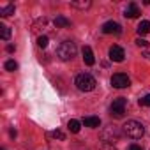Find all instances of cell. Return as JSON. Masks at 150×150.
Instances as JSON below:
<instances>
[{"mask_svg":"<svg viewBox=\"0 0 150 150\" xmlns=\"http://www.w3.org/2000/svg\"><path fill=\"white\" fill-rule=\"evenodd\" d=\"M76 51H78V48H76V44H74L72 41H64V42L57 48V55H58V58L64 60V62L72 60L74 57H76Z\"/></svg>","mask_w":150,"mask_h":150,"instance_id":"obj_1","label":"cell"},{"mask_svg":"<svg viewBox=\"0 0 150 150\" xmlns=\"http://www.w3.org/2000/svg\"><path fill=\"white\" fill-rule=\"evenodd\" d=\"M96 85H97L96 78L92 76V74H88V72H81V74L76 76V87L81 92H92L96 88Z\"/></svg>","mask_w":150,"mask_h":150,"instance_id":"obj_2","label":"cell"},{"mask_svg":"<svg viewBox=\"0 0 150 150\" xmlns=\"http://www.w3.org/2000/svg\"><path fill=\"white\" fill-rule=\"evenodd\" d=\"M124 134L129 136V138H132V139H139L145 134V127L138 120H127L124 124Z\"/></svg>","mask_w":150,"mask_h":150,"instance_id":"obj_3","label":"cell"},{"mask_svg":"<svg viewBox=\"0 0 150 150\" xmlns=\"http://www.w3.org/2000/svg\"><path fill=\"white\" fill-rule=\"evenodd\" d=\"M120 136H122V132H120V129H118V127H115V125H108V127L103 131V134H101L103 141H104V143H108V145H113L115 141H118V139H120Z\"/></svg>","mask_w":150,"mask_h":150,"instance_id":"obj_4","label":"cell"},{"mask_svg":"<svg viewBox=\"0 0 150 150\" xmlns=\"http://www.w3.org/2000/svg\"><path fill=\"white\" fill-rule=\"evenodd\" d=\"M125 106H127V101L124 99V97H118V99H115L113 103H111V115L115 117V118H122L124 117V113H125Z\"/></svg>","mask_w":150,"mask_h":150,"instance_id":"obj_5","label":"cell"},{"mask_svg":"<svg viewBox=\"0 0 150 150\" xmlns=\"http://www.w3.org/2000/svg\"><path fill=\"white\" fill-rule=\"evenodd\" d=\"M129 83L131 81L127 78V74H124V72H117L111 76V85L115 88H125V87H129Z\"/></svg>","mask_w":150,"mask_h":150,"instance_id":"obj_6","label":"cell"},{"mask_svg":"<svg viewBox=\"0 0 150 150\" xmlns=\"http://www.w3.org/2000/svg\"><path fill=\"white\" fill-rule=\"evenodd\" d=\"M110 58H111L113 62H124V58H125L124 48L118 46V44H113V46L110 48Z\"/></svg>","mask_w":150,"mask_h":150,"instance_id":"obj_7","label":"cell"},{"mask_svg":"<svg viewBox=\"0 0 150 150\" xmlns=\"http://www.w3.org/2000/svg\"><path fill=\"white\" fill-rule=\"evenodd\" d=\"M103 34H117V35H120L122 34V27L117 21H106L103 25Z\"/></svg>","mask_w":150,"mask_h":150,"instance_id":"obj_8","label":"cell"},{"mask_svg":"<svg viewBox=\"0 0 150 150\" xmlns=\"http://www.w3.org/2000/svg\"><path fill=\"white\" fill-rule=\"evenodd\" d=\"M83 62L87 65H94L96 64V57H94V51H92L90 46H85L83 48Z\"/></svg>","mask_w":150,"mask_h":150,"instance_id":"obj_9","label":"cell"},{"mask_svg":"<svg viewBox=\"0 0 150 150\" xmlns=\"http://www.w3.org/2000/svg\"><path fill=\"white\" fill-rule=\"evenodd\" d=\"M124 16H125V18H138V16H139V7H138L134 2H131V4L125 7Z\"/></svg>","mask_w":150,"mask_h":150,"instance_id":"obj_10","label":"cell"},{"mask_svg":"<svg viewBox=\"0 0 150 150\" xmlns=\"http://www.w3.org/2000/svg\"><path fill=\"white\" fill-rule=\"evenodd\" d=\"M83 125L85 127H99L101 125V118L99 117H85L83 118Z\"/></svg>","mask_w":150,"mask_h":150,"instance_id":"obj_11","label":"cell"},{"mask_svg":"<svg viewBox=\"0 0 150 150\" xmlns=\"http://www.w3.org/2000/svg\"><path fill=\"white\" fill-rule=\"evenodd\" d=\"M55 27L57 28H67V27H71V20H67L65 16H57L55 18Z\"/></svg>","mask_w":150,"mask_h":150,"instance_id":"obj_12","label":"cell"},{"mask_svg":"<svg viewBox=\"0 0 150 150\" xmlns=\"http://www.w3.org/2000/svg\"><path fill=\"white\" fill-rule=\"evenodd\" d=\"M14 11H16L14 4H7V6H4V7H0V16H2V18H7V16L14 14Z\"/></svg>","mask_w":150,"mask_h":150,"instance_id":"obj_13","label":"cell"},{"mask_svg":"<svg viewBox=\"0 0 150 150\" xmlns=\"http://www.w3.org/2000/svg\"><path fill=\"white\" fill-rule=\"evenodd\" d=\"M46 25H48V20H46V18H39V20H37V21L34 23L32 30H34V32H39L41 28L44 30V28H46Z\"/></svg>","mask_w":150,"mask_h":150,"instance_id":"obj_14","label":"cell"},{"mask_svg":"<svg viewBox=\"0 0 150 150\" xmlns=\"http://www.w3.org/2000/svg\"><path fill=\"white\" fill-rule=\"evenodd\" d=\"M138 34H139V35L150 34V21H141V23L138 25Z\"/></svg>","mask_w":150,"mask_h":150,"instance_id":"obj_15","label":"cell"},{"mask_svg":"<svg viewBox=\"0 0 150 150\" xmlns=\"http://www.w3.org/2000/svg\"><path fill=\"white\" fill-rule=\"evenodd\" d=\"M92 6L90 0H81V2H71V7H76V9H88Z\"/></svg>","mask_w":150,"mask_h":150,"instance_id":"obj_16","label":"cell"},{"mask_svg":"<svg viewBox=\"0 0 150 150\" xmlns=\"http://www.w3.org/2000/svg\"><path fill=\"white\" fill-rule=\"evenodd\" d=\"M67 127H69V131L71 132H74V134H76V132H80V129H81V124L78 122V120H69V124H67Z\"/></svg>","mask_w":150,"mask_h":150,"instance_id":"obj_17","label":"cell"},{"mask_svg":"<svg viewBox=\"0 0 150 150\" xmlns=\"http://www.w3.org/2000/svg\"><path fill=\"white\" fill-rule=\"evenodd\" d=\"M0 37L4 41H9L11 39V28L7 25H0Z\"/></svg>","mask_w":150,"mask_h":150,"instance_id":"obj_18","label":"cell"},{"mask_svg":"<svg viewBox=\"0 0 150 150\" xmlns=\"http://www.w3.org/2000/svg\"><path fill=\"white\" fill-rule=\"evenodd\" d=\"M48 42H50L48 35H39V37H37V46H39V48H46Z\"/></svg>","mask_w":150,"mask_h":150,"instance_id":"obj_19","label":"cell"},{"mask_svg":"<svg viewBox=\"0 0 150 150\" xmlns=\"http://www.w3.org/2000/svg\"><path fill=\"white\" fill-rule=\"evenodd\" d=\"M16 69H18V64H16L14 60H7V62H6V71L13 72V71H16Z\"/></svg>","mask_w":150,"mask_h":150,"instance_id":"obj_20","label":"cell"},{"mask_svg":"<svg viewBox=\"0 0 150 150\" xmlns=\"http://www.w3.org/2000/svg\"><path fill=\"white\" fill-rule=\"evenodd\" d=\"M51 136H53L55 139H60V141H64V139H65V134H64L62 131H58V129H57V131H53V132H51Z\"/></svg>","mask_w":150,"mask_h":150,"instance_id":"obj_21","label":"cell"},{"mask_svg":"<svg viewBox=\"0 0 150 150\" xmlns=\"http://www.w3.org/2000/svg\"><path fill=\"white\" fill-rule=\"evenodd\" d=\"M139 104H141V106H150V94L143 96V97L139 99Z\"/></svg>","mask_w":150,"mask_h":150,"instance_id":"obj_22","label":"cell"},{"mask_svg":"<svg viewBox=\"0 0 150 150\" xmlns=\"http://www.w3.org/2000/svg\"><path fill=\"white\" fill-rule=\"evenodd\" d=\"M136 46H139V48H146V46H148V41H145V39L138 37V39H136Z\"/></svg>","mask_w":150,"mask_h":150,"instance_id":"obj_23","label":"cell"},{"mask_svg":"<svg viewBox=\"0 0 150 150\" xmlns=\"http://www.w3.org/2000/svg\"><path fill=\"white\" fill-rule=\"evenodd\" d=\"M101 150H117V148H115L113 145H108V143H104V145L101 146Z\"/></svg>","mask_w":150,"mask_h":150,"instance_id":"obj_24","label":"cell"},{"mask_svg":"<svg viewBox=\"0 0 150 150\" xmlns=\"http://www.w3.org/2000/svg\"><path fill=\"white\" fill-rule=\"evenodd\" d=\"M129 150H143V148H141L139 145H131V146H129Z\"/></svg>","mask_w":150,"mask_h":150,"instance_id":"obj_25","label":"cell"},{"mask_svg":"<svg viewBox=\"0 0 150 150\" xmlns=\"http://www.w3.org/2000/svg\"><path fill=\"white\" fill-rule=\"evenodd\" d=\"M143 57H146V58L150 60V50H145V53H143Z\"/></svg>","mask_w":150,"mask_h":150,"instance_id":"obj_26","label":"cell"},{"mask_svg":"<svg viewBox=\"0 0 150 150\" xmlns=\"http://www.w3.org/2000/svg\"><path fill=\"white\" fill-rule=\"evenodd\" d=\"M7 51H9V53H13V51H14V46H13V44H9V46H7Z\"/></svg>","mask_w":150,"mask_h":150,"instance_id":"obj_27","label":"cell"},{"mask_svg":"<svg viewBox=\"0 0 150 150\" xmlns=\"http://www.w3.org/2000/svg\"><path fill=\"white\" fill-rule=\"evenodd\" d=\"M9 134H11V138H16V131H14V129H11V132H9Z\"/></svg>","mask_w":150,"mask_h":150,"instance_id":"obj_28","label":"cell"}]
</instances>
